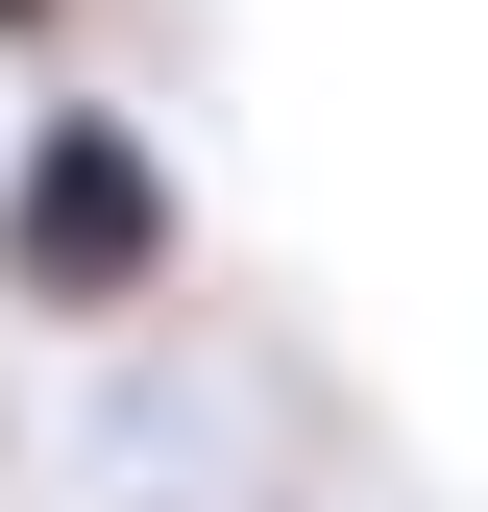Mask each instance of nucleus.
<instances>
[{"label": "nucleus", "mask_w": 488, "mask_h": 512, "mask_svg": "<svg viewBox=\"0 0 488 512\" xmlns=\"http://www.w3.org/2000/svg\"><path fill=\"white\" fill-rule=\"evenodd\" d=\"M171 269H196L171 147L122 98H25V147H0V317H147Z\"/></svg>", "instance_id": "f257e3e1"}, {"label": "nucleus", "mask_w": 488, "mask_h": 512, "mask_svg": "<svg viewBox=\"0 0 488 512\" xmlns=\"http://www.w3.org/2000/svg\"><path fill=\"white\" fill-rule=\"evenodd\" d=\"M74 25H98V0H0V49H74Z\"/></svg>", "instance_id": "f03ea898"}]
</instances>
